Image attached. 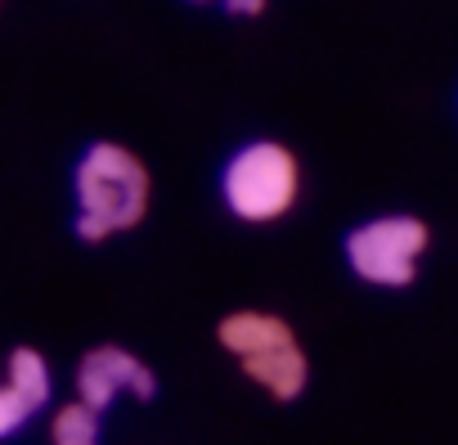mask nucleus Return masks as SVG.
Masks as SVG:
<instances>
[{"label":"nucleus","mask_w":458,"mask_h":445,"mask_svg":"<svg viewBox=\"0 0 458 445\" xmlns=\"http://www.w3.org/2000/svg\"><path fill=\"white\" fill-rule=\"evenodd\" d=\"M148 167L140 162V153H131L117 140H95L81 149L77 167H72V198H77V216L72 230L81 244H104L122 230H135L144 211H148Z\"/></svg>","instance_id":"obj_1"},{"label":"nucleus","mask_w":458,"mask_h":445,"mask_svg":"<svg viewBox=\"0 0 458 445\" xmlns=\"http://www.w3.org/2000/svg\"><path fill=\"white\" fill-rule=\"evenodd\" d=\"M301 193V162L279 140H248L220 167V202L248 226H270L288 216Z\"/></svg>","instance_id":"obj_2"},{"label":"nucleus","mask_w":458,"mask_h":445,"mask_svg":"<svg viewBox=\"0 0 458 445\" xmlns=\"http://www.w3.org/2000/svg\"><path fill=\"white\" fill-rule=\"evenodd\" d=\"M427 244H431L427 220L409 211L369 216L346 235V266L355 270V279L373 288H409Z\"/></svg>","instance_id":"obj_3"},{"label":"nucleus","mask_w":458,"mask_h":445,"mask_svg":"<svg viewBox=\"0 0 458 445\" xmlns=\"http://www.w3.org/2000/svg\"><path fill=\"white\" fill-rule=\"evenodd\" d=\"M117 396L153 400L157 396L153 369L140 355H131L126 347H95V351H86L81 364H77V400L104 414Z\"/></svg>","instance_id":"obj_4"},{"label":"nucleus","mask_w":458,"mask_h":445,"mask_svg":"<svg viewBox=\"0 0 458 445\" xmlns=\"http://www.w3.org/2000/svg\"><path fill=\"white\" fill-rule=\"evenodd\" d=\"M239 364H243V373H248L257 387H266L275 400H297V396L306 391V378H310V364H306V351H301L297 333H284V338L266 342L261 351L243 355Z\"/></svg>","instance_id":"obj_5"},{"label":"nucleus","mask_w":458,"mask_h":445,"mask_svg":"<svg viewBox=\"0 0 458 445\" xmlns=\"http://www.w3.org/2000/svg\"><path fill=\"white\" fill-rule=\"evenodd\" d=\"M5 382H10L32 409L50 405V396H55V373H50V364H46V355H41L37 347H14V351H10V360H5Z\"/></svg>","instance_id":"obj_6"},{"label":"nucleus","mask_w":458,"mask_h":445,"mask_svg":"<svg viewBox=\"0 0 458 445\" xmlns=\"http://www.w3.org/2000/svg\"><path fill=\"white\" fill-rule=\"evenodd\" d=\"M50 445H99V409L72 400L50 418Z\"/></svg>","instance_id":"obj_7"},{"label":"nucleus","mask_w":458,"mask_h":445,"mask_svg":"<svg viewBox=\"0 0 458 445\" xmlns=\"http://www.w3.org/2000/svg\"><path fill=\"white\" fill-rule=\"evenodd\" d=\"M37 409L10 387V382H0V441H10L14 432H23V423L32 418Z\"/></svg>","instance_id":"obj_8"},{"label":"nucleus","mask_w":458,"mask_h":445,"mask_svg":"<svg viewBox=\"0 0 458 445\" xmlns=\"http://www.w3.org/2000/svg\"><path fill=\"white\" fill-rule=\"evenodd\" d=\"M220 5H225L229 14H248V19H257V14H266L270 0H220Z\"/></svg>","instance_id":"obj_9"},{"label":"nucleus","mask_w":458,"mask_h":445,"mask_svg":"<svg viewBox=\"0 0 458 445\" xmlns=\"http://www.w3.org/2000/svg\"><path fill=\"white\" fill-rule=\"evenodd\" d=\"M193 5H207V0H193Z\"/></svg>","instance_id":"obj_10"}]
</instances>
